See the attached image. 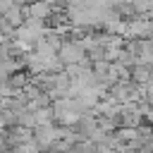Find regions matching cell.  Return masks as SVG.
Returning a JSON list of instances; mask_svg holds the SVG:
<instances>
[{"mask_svg": "<svg viewBox=\"0 0 153 153\" xmlns=\"http://www.w3.org/2000/svg\"><path fill=\"white\" fill-rule=\"evenodd\" d=\"M62 134H65V127H60V124H55V122L33 127V141L41 146V151H50V146H53L57 139H62Z\"/></svg>", "mask_w": 153, "mask_h": 153, "instance_id": "6da1fadb", "label": "cell"}, {"mask_svg": "<svg viewBox=\"0 0 153 153\" xmlns=\"http://www.w3.org/2000/svg\"><path fill=\"white\" fill-rule=\"evenodd\" d=\"M60 62L65 65H81L84 60V45L81 43H62L60 45Z\"/></svg>", "mask_w": 153, "mask_h": 153, "instance_id": "7a4b0ae2", "label": "cell"}, {"mask_svg": "<svg viewBox=\"0 0 153 153\" xmlns=\"http://www.w3.org/2000/svg\"><path fill=\"white\" fill-rule=\"evenodd\" d=\"M151 76H153V67H151V65L136 62V65H134V67L129 69V79H131L134 84H139V86L148 84V81H151Z\"/></svg>", "mask_w": 153, "mask_h": 153, "instance_id": "3957f363", "label": "cell"}, {"mask_svg": "<svg viewBox=\"0 0 153 153\" xmlns=\"http://www.w3.org/2000/svg\"><path fill=\"white\" fill-rule=\"evenodd\" d=\"M29 12H31V17H36V19H41V22H43V19L50 14V5H48L45 0H36V2L31 5V10H29Z\"/></svg>", "mask_w": 153, "mask_h": 153, "instance_id": "277c9868", "label": "cell"}, {"mask_svg": "<svg viewBox=\"0 0 153 153\" xmlns=\"http://www.w3.org/2000/svg\"><path fill=\"white\" fill-rule=\"evenodd\" d=\"M12 153H43L41 151V146L31 139V141H24V143H19V146H14V148H10Z\"/></svg>", "mask_w": 153, "mask_h": 153, "instance_id": "5b68a950", "label": "cell"}, {"mask_svg": "<svg viewBox=\"0 0 153 153\" xmlns=\"http://www.w3.org/2000/svg\"><path fill=\"white\" fill-rule=\"evenodd\" d=\"M5 19H7L10 24H19V22H22V12H19V10H17L14 5H12V7H10L7 12H5Z\"/></svg>", "mask_w": 153, "mask_h": 153, "instance_id": "8992f818", "label": "cell"}, {"mask_svg": "<svg viewBox=\"0 0 153 153\" xmlns=\"http://www.w3.org/2000/svg\"><path fill=\"white\" fill-rule=\"evenodd\" d=\"M24 84H26V79H24V74H14V76L10 79V86H12V88H22Z\"/></svg>", "mask_w": 153, "mask_h": 153, "instance_id": "52a82bcc", "label": "cell"}, {"mask_svg": "<svg viewBox=\"0 0 153 153\" xmlns=\"http://www.w3.org/2000/svg\"><path fill=\"white\" fill-rule=\"evenodd\" d=\"M0 127H5V115H2V108H0Z\"/></svg>", "mask_w": 153, "mask_h": 153, "instance_id": "ba28073f", "label": "cell"}, {"mask_svg": "<svg viewBox=\"0 0 153 153\" xmlns=\"http://www.w3.org/2000/svg\"><path fill=\"white\" fill-rule=\"evenodd\" d=\"M86 153H100V151H98V148H91V151H86Z\"/></svg>", "mask_w": 153, "mask_h": 153, "instance_id": "9c48e42d", "label": "cell"}, {"mask_svg": "<svg viewBox=\"0 0 153 153\" xmlns=\"http://www.w3.org/2000/svg\"><path fill=\"white\" fill-rule=\"evenodd\" d=\"M67 153H74V151H67Z\"/></svg>", "mask_w": 153, "mask_h": 153, "instance_id": "30bf717a", "label": "cell"}]
</instances>
